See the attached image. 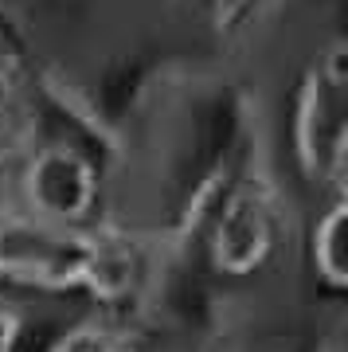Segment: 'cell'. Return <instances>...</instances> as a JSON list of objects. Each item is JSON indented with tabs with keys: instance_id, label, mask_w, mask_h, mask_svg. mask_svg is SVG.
Masks as SVG:
<instances>
[{
	"instance_id": "cell-3",
	"label": "cell",
	"mask_w": 348,
	"mask_h": 352,
	"mask_svg": "<svg viewBox=\"0 0 348 352\" xmlns=\"http://www.w3.org/2000/svg\"><path fill=\"white\" fill-rule=\"evenodd\" d=\"M278 212L262 184H239L224 196V208L212 219V263L219 274L247 278L274 254Z\"/></svg>"
},
{
	"instance_id": "cell-6",
	"label": "cell",
	"mask_w": 348,
	"mask_h": 352,
	"mask_svg": "<svg viewBox=\"0 0 348 352\" xmlns=\"http://www.w3.org/2000/svg\"><path fill=\"white\" fill-rule=\"evenodd\" d=\"M67 352H133V344L113 340V337H83V340H75V349H67Z\"/></svg>"
},
{
	"instance_id": "cell-7",
	"label": "cell",
	"mask_w": 348,
	"mask_h": 352,
	"mask_svg": "<svg viewBox=\"0 0 348 352\" xmlns=\"http://www.w3.org/2000/svg\"><path fill=\"white\" fill-rule=\"evenodd\" d=\"M16 329H20V314H16V309H8V305H0V352L12 349Z\"/></svg>"
},
{
	"instance_id": "cell-4",
	"label": "cell",
	"mask_w": 348,
	"mask_h": 352,
	"mask_svg": "<svg viewBox=\"0 0 348 352\" xmlns=\"http://www.w3.org/2000/svg\"><path fill=\"white\" fill-rule=\"evenodd\" d=\"M345 200H336L313 227V270L333 289L345 286Z\"/></svg>"
},
{
	"instance_id": "cell-5",
	"label": "cell",
	"mask_w": 348,
	"mask_h": 352,
	"mask_svg": "<svg viewBox=\"0 0 348 352\" xmlns=\"http://www.w3.org/2000/svg\"><path fill=\"white\" fill-rule=\"evenodd\" d=\"M24 122H28L24 82H20L12 55L0 51V153H8L16 141L24 138Z\"/></svg>"
},
{
	"instance_id": "cell-1",
	"label": "cell",
	"mask_w": 348,
	"mask_h": 352,
	"mask_svg": "<svg viewBox=\"0 0 348 352\" xmlns=\"http://www.w3.org/2000/svg\"><path fill=\"white\" fill-rule=\"evenodd\" d=\"M20 188L32 219L55 231H71L87 223L98 208V164L78 145L55 141L24 161Z\"/></svg>"
},
{
	"instance_id": "cell-2",
	"label": "cell",
	"mask_w": 348,
	"mask_h": 352,
	"mask_svg": "<svg viewBox=\"0 0 348 352\" xmlns=\"http://www.w3.org/2000/svg\"><path fill=\"white\" fill-rule=\"evenodd\" d=\"M345 51L333 47L329 63L313 71L294 113V157L317 184H336L345 168Z\"/></svg>"
}]
</instances>
